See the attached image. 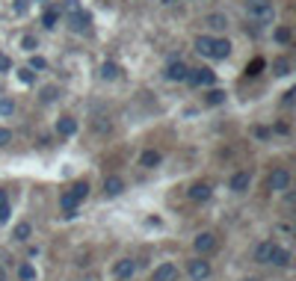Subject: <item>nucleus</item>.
<instances>
[{"label":"nucleus","mask_w":296,"mask_h":281,"mask_svg":"<svg viewBox=\"0 0 296 281\" xmlns=\"http://www.w3.org/2000/svg\"><path fill=\"white\" fill-rule=\"evenodd\" d=\"M246 15L255 24H272L275 21V6H272V0H246Z\"/></svg>","instance_id":"nucleus-1"},{"label":"nucleus","mask_w":296,"mask_h":281,"mask_svg":"<svg viewBox=\"0 0 296 281\" xmlns=\"http://www.w3.org/2000/svg\"><path fill=\"white\" fill-rule=\"evenodd\" d=\"M66 12H68V21H71V30L74 33H89L92 30V15L83 12L77 6V0H66Z\"/></svg>","instance_id":"nucleus-2"},{"label":"nucleus","mask_w":296,"mask_h":281,"mask_svg":"<svg viewBox=\"0 0 296 281\" xmlns=\"http://www.w3.org/2000/svg\"><path fill=\"white\" fill-rule=\"evenodd\" d=\"M213 80H216V74L210 68H190L187 71V83H193V86H210Z\"/></svg>","instance_id":"nucleus-3"},{"label":"nucleus","mask_w":296,"mask_h":281,"mask_svg":"<svg viewBox=\"0 0 296 281\" xmlns=\"http://www.w3.org/2000/svg\"><path fill=\"white\" fill-rule=\"evenodd\" d=\"M269 189H275V192H281V189H287L290 187V172L287 169H275L272 175H269Z\"/></svg>","instance_id":"nucleus-4"},{"label":"nucleus","mask_w":296,"mask_h":281,"mask_svg":"<svg viewBox=\"0 0 296 281\" xmlns=\"http://www.w3.org/2000/svg\"><path fill=\"white\" fill-rule=\"evenodd\" d=\"M207 275H210V263H207L204 257L190 260V278H193V281H204Z\"/></svg>","instance_id":"nucleus-5"},{"label":"nucleus","mask_w":296,"mask_h":281,"mask_svg":"<svg viewBox=\"0 0 296 281\" xmlns=\"http://www.w3.org/2000/svg\"><path fill=\"white\" fill-rule=\"evenodd\" d=\"M204 27L213 33H222L228 27V18L225 15H219V12H210V15H204Z\"/></svg>","instance_id":"nucleus-6"},{"label":"nucleus","mask_w":296,"mask_h":281,"mask_svg":"<svg viewBox=\"0 0 296 281\" xmlns=\"http://www.w3.org/2000/svg\"><path fill=\"white\" fill-rule=\"evenodd\" d=\"M228 54H231L228 39H213V45H210V60H225Z\"/></svg>","instance_id":"nucleus-7"},{"label":"nucleus","mask_w":296,"mask_h":281,"mask_svg":"<svg viewBox=\"0 0 296 281\" xmlns=\"http://www.w3.org/2000/svg\"><path fill=\"white\" fill-rule=\"evenodd\" d=\"M175 278H178V266L175 263H160L154 269V278L151 281H175Z\"/></svg>","instance_id":"nucleus-8"},{"label":"nucleus","mask_w":296,"mask_h":281,"mask_svg":"<svg viewBox=\"0 0 296 281\" xmlns=\"http://www.w3.org/2000/svg\"><path fill=\"white\" fill-rule=\"evenodd\" d=\"M216 249V237L213 234H198L196 237V251L198 254H207V251Z\"/></svg>","instance_id":"nucleus-9"},{"label":"nucleus","mask_w":296,"mask_h":281,"mask_svg":"<svg viewBox=\"0 0 296 281\" xmlns=\"http://www.w3.org/2000/svg\"><path fill=\"white\" fill-rule=\"evenodd\" d=\"M187 71H190V68L181 63V60L166 65V77H169V80H187Z\"/></svg>","instance_id":"nucleus-10"},{"label":"nucleus","mask_w":296,"mask_h":281,"mask_svg":"<svg viewBox=\"0 0 296 281\" xmlns=\"http://www.w3.org/2000/svg\"><path fill=\"white\" fill-rule=\"evenodd\" d=\"M113 272H116V278H131L133 272H136V263H133L131 257H122V260L116 263V269H113Z\"/></svg>","instance_id":"nucleus-11"},{"label":"nucleus","mask_w":296,"mask_h":281,"mask_svg":"<svg viewBox=\"0 0 296 281\" xmlns=\"http://www.w3.org/2000/svg\"><path fill=\"white\" fill-rule=\"evenodd\" d=\"M57 133H60V136H74V133H77V119L63 116V119L57 122Z\"/></svg>","instance_id":"nucleus-12"},{"label":"nucleus","mask_w":296,"mask_h":281,"mask_svg":"<svg viewBox=\"0 0 296 281\" xmlns=\"http://www.w3.org/2000/svg\"><path fill=\"white\" fill-rule=\"evenodd\" d=\"M160 151H154V148H148V151H142V157H139V166L142 169H154V166H160Z\"/></svg>","instance_id":"nucleus-13"},{"label":"nucleus","mask_w":296,"mask_h":281,"mask_svg":"<svg viewBox=\"0 0 296 281\" xmlns=\"http://www.w3.org/2000/svg\"><path fill=\"white\" fill-rule=\"evenodd\" d=\"M249 184H252V175H249V172H237V175L231 178V189H234V192H246Z\"/></svg>","instance_id":"nucleus-14"},{"label":"nucleus","mask_w":296,"mask_h":281,"mask_svg":"<svg viewBox=\"0 0 296 281\" xmlns=\"http://www.w3.org/2000/svg\"><path fill=\"white\" fill-rule=\"evenodd\" d=\"M190 198H193V201H207V198H210V184H204V181L193 184V187H190Z\"/></svg>","instance_id":"nucleus-15"},{"label":"nucleus","mask_w":296,"mask_h":281,"mask_svg":"<svg viewBox=\"0 0 296 281\" xmlns=\"http://www.w3.org/2000/svg\"><path fill=\"white\" fill-rule=\"evenodd\" d=\"M272 249H275V243H272V240L261 243V246L255 249V260H258V263H269V257H272Z\"/></svg>","instance_id":"nucleus-16"},{"label":"nucleus","mask_w":296,"mask_h":281,"mask_svg":"<svg viewBox=\"0 0 296 281\" xmlns=\"http://www.w3.org/2000/svg\"><path fill=\"white\" fill-rule=\"evenodd\" d=\"M60 204H63L66 216H74V213H77V204H80V201H77V198H74L71 192H63V195H60Z\"/></svg>","instance_id":"nucleus-17"},{"label":"nucleus","mask_w":296,"mask_h":281,"mask_svg":"<svg viewBox=\"0 0 296 281\" xmlns=\"http://www.w3.org/2000/svg\"><path fill=\"white\" fill-rule=\"evenodd\" d=\"M125 189V181L122 178H107L104 181V195H119Z\"/></svg>","instance_id":"nucleus-18"},{"label":"nucleus","mask_w":296,"mask_h":281,"mask_svg":"<svg viewBox=\"0 0 296 281\" xmlns=\"http://www.w3.org/2000/svg\"><path fill=\"white\" fill-rule=\"evenodd\" d=\"M269 263H275V266H287V263H290V251L275 246V249H272V257H269Z\"/></svg>","instance_id":"nucleus-19"},{"label":"nucleus","mask_w":296,"mask_h":281,"mask_svg":"<svg viewBox=\"0 0 296 281\" xmlns=\"http://www.w3.org/2000/svg\"><path fill=\"white\" fill-rule=\"evenodd\" d=\"M210 45H213V36H198L196 39V51L201 57H210Z\"/></svg>","instance_id":"nucleus-20"},{"label":"nucleus","mask_w":296,"mask_h":281,"mask_svg":"<svg viewBox=\"0 0 296 281\" xmlns=\"http://www.w3.org/2000/svg\"><path fill=\"white\" fill-rule=\"evenodd\" d=\"M68 192H71V195H74L77 201H83V198L89 195V184H86V181H77V184H74V187L68 189Z\"/></svg>","instance_id":"nucleus-21"},{"label":"nucleus","mask_w":296,"mask_h":281,"mask_svg":"<svg viewBox=\"0 0 296 281\" xmlns=\"http://www.w3.org/2000/svg\"><path fill=\"white\" fill-rule=\"evenodd\" d=\"M101 77H104V80H116V77H119V65L116 63H104L101 65Z\"/></svg>","instance_id":"nucleus-22"},{"label":"nucleus","mask_w":296,"mask_h":281,"mask_svg":"<svg viewBox=\"0 0 296 281\" xmlns=\"http://www.w3.org/2000/svg\"><path fill=\"white\" fill-rule=\"evenodd\" d=\"M57 21H60V12H57V9H48V12L42 15V24H45L48 30H54V27H57Z\"/></svg>","instance_id":"nucleus-23"},{"label":"nucleus","mask_w":296,"mask_h":281,"mask_svg":"<svg viewBox=\"0 0 296 281\" xmlns=\"http://www.w3.org/2000/svg\"><path fill=\"white\" fill-rule=\"evenodd\" d=\"M30 234H33V228H30V222H21V225H15V240H30Z\"/></svg>","instance_id":"nucleus-24"},{"label":"nucleus","mask_w":296,"mask_h":281,"mask_svg":"<svg viewBox=\"0 0 296 281\" xmlns=\"http://www.w3.org/2000/svg\"><path fill=\"white\" fill-rule=\"evenodd\" d=\"M57 95H60V89H57V86H45L39 98H42V104H51V101H57Z\"/></svg>","instance_id":"nucleus-25"},{"label":"nucleus","mask_w":296,"mask_h":281,"mask_svg":"<svg viewBox=\"0 0 296 281\" xmlns=\"http://www.w3.org/2000/svg\"><path fill=\"white\" fill-rule=\"evenodd\" d=\"M222 101H225V92H222V89H210V92H207V104H210V107H219Z\"/></svg>","instance_id":"nucleus-26"},{"label":"nucleus","mask_w":296,"mask_h":281,"mask_svg":"<svg viewBox=\"0 0 296 281\" xmlns=\"http://www.w3.org/2000/svg\"><path fill=\"white\" fill-rule=\"evenodd\" d=\"M18 275H21V281H33V278H36V269L30 266V263H21V269H18Z\"/></svg>","instance_id":"nucleus-27"},{"label":"nucleus","mask_w":296,"mask_h":281,"mask_svg":"<svg viewBox=\"0 0 296 281\" xmlns=\"http://www.w3.org/2000/svg\"><path fill=\"white\" fill-rule=\"evenodd\" d=\"M290 39H293V33L287 30V27H278V30H275V42H281V45H287Z\"/></svg>","instance_id":"nucleus-28"},{"label":"nucleus","mask_w":296,"mask_h":281,"mask_svg":"<svg viewBox=\"0 0 296 281\" xmlns=\"http://www.w3.org/2000/svg\"><path fill=\"white\" fill-rule=\"evenodd\" d=\"M272 71H275V74H290V63H287V60H275V63H272Z\"/></svg>","instance_id":"nucleus-29"},{"label":"nucleus","mask_w":296,"mask_h":281,"mask_svg":"<svg viewBox=\"0 0 296 281\" xmlns=\"http://www.w3.org/2000/svg\"><path fill=\"white\" fill-rule=\"evenodd\" d=\"M12 113H15V101L3 98V101H0V116H12Z\"/></svg>","instance_id":"nucleus-30"},{"label":"nucleus","mask_w":296,"mask_h":281,"mask_svg":"<svg viewBox=\"0 0 296 281\" xmlns=\"http://www.w3.org/2000/svg\"><path fill=\"white\" fill-rule=\"evenodd\" d=\"M45 68H48V60H45V57H33V60H30V71H45Z\"/></svg>","instance_id":"nucleus-31"},{"label":"nucleus","mask_w":296,"mask_h":281,"mask_svg":"<svg viewBox=\"0 0 296 281\" xmlns=\"http://www.w3.org/2000/svg\"><path fill=\"white\" fill-rule=\"evenodd\" d=\"M261 68H263V60H255L252 65H246V74H249V77H255V74H261Z\"/></svg>","instance_id":"nucleus-32"},{"label":"nucleus","mask_w":296,"mask_h":281,"mask_svg":"<svg viewBox=\"0 0 296 281\" xmlns=\"http://www.w3.org/2000/svg\"><path fill=\"white\" fill-rule=\"evenodd\" d=\"M21 45H24V51H36V48H39L36 36H24V39H21Z\"/></svg>","instance_id":"nucleus-33"},{"label":"nucleus","mask_w":296,"mask_h":281,"mask_svg":"<svg viewBox=\"0 0 296 281\" xmlns=\"http://www.w3.org/2000/svg\"><path fill=\"white\" fill-rule=\"evenodd\" d=\"M18 77H21V83H33V80H36V74L30 71V68H21V71H18Z\"/></svg>","instance_id":"nucleus-34"},{"label":"nucleus","mask_w":296,"mask_h":281,"mask_svg":"<svg viewBox=\"0 0 296 281\" xmlns=\"http://www.w3.org/2000/svg\"><path fill=\"white\" fill-rule=\"evenodd\" d=\"M9 142H12V133H9L6 127H0V148H3V145H9Z\"/></svg>","instance_id":"nucleus-35"},{"label":"nucleus","mask_w":296,"mask_h":281,"mask_svg":"<svg viewBox=\"0 0 296 281\" xmlns=\"http://www.w3.org/2000/svg\"><path fill=\"white\" fill-rule=\"evenodd\" d=\"M9 213H12V210H9V201H3V204H0V222H9Z\"/></svg>","instance_id":"nucleus-36"},{"label":"nucleus","mask_w":296,"mask_h":281,"mask_svg":"<svg viewBox=\"0 0 296 281\" xmlns=\"http://www.w3.org/2000/svg\"><path fill=\"white\" fill-rule=\"evenodd\" d=\"M0 71H12V60L6 54H0Z\"/></svg>","instance_id":"nucleus-37"},{"label":"nucleus","mask_w":296,"mask_h":281,"mask_svg":"<svg viewBox=\"0 0 296 281\" xmlns=\"http://www.w3.org/2000/svg\"><path fill=\"white\" fill-rule=\"evenodd\" d=\"M293 89H287V92H284V107H290V104H293Z\"/></svg>","instance_id":"nucleus-38"},{"label":"nucleus","mask_w":296,"mask_h":281,"mask_svg":"<svg viewBox=\"0 0 296 281\" xmlns=\"http://www.w3.org/2000/svg\"><path fill=\"white\" fill-rule=\"evenodd\" d=\"M18 12H27V0H18Z\"/></svg>","instance_id":"nucleus-39"},{"label":"nucleus","mask_w":296,"mask_h":281,"mask_svg":"<svg viewBox=\"0 0 296 281\" xmlns=\"http://www.w3.org/2000/svg\"><path fill=\"white\" fill-rule=\"evenodd\" d=\"M3 201H6V189H0V204H3Z\"/></svg>","instance_id":"nucleus-40"},{"label":"nucleus","mask_w":296,"mask_h":281,"mask_svg":"<svg viewBox=\"0 0 296 281\" xmlns=\"http://www.w3.org/2000/svg\"><path fill=\"white\" fill-rule=\"evenodd\" d=\"M0 281H6V272H3V266H0Z\"/></svg>","instance_id":"nucleus-41"},{"label":"nucleus","mask_w":296,"mask_h":281,"mask_svg":"<svg viewBox=\"0 0 296 281\" xmlns=\"http://www.w3.org/2000/svg\"><path fill=\"white\" fill-rule=\"evenodd\" d=\"M163 3H172V0H163Z\"/></svg>","instance_id":"nucleus-42"}]
</instances>
